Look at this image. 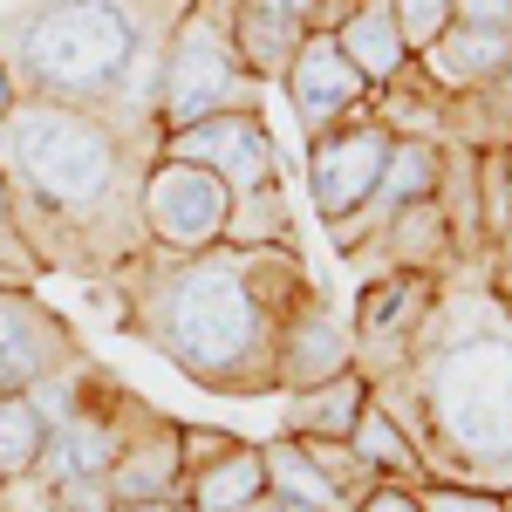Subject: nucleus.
<instances>
[{"label":"nucleus","mask_w":512,"mask_h":512,"mask_svg":"<svg viewBox=\"0 0 512 512\" xmlns=\"http://www.w3.org/2000/svg\"><path fill=\"white\" fill-rule=\"evenodd\" d=\"M158 137H137L103 110L14 103L0 117V178L41 274L110 280L144 253V171Z\"/></svg>","instance_id":"obj_1"},{"label":"nucleus","mask_w":512,"mask_h":512,"mask_svg":"<svg viewBox=\"0 0 512 512\" xmlns=\"http://www.w3.org/2000/svg\"><path fill=\"white\" fill-rule=\"evenodd\" d=\"M117 294L123 321L144 349H158L178 376L212 396H260L274 390V335L280 321L253 287L246 253H192L164 260L137 253L123 274L103 280Z\"/></svg>","instance_id":"obj_2"},{"label":"nucleus","mask_w":512,"mask_h":512,"mask_svg":"<svg viewBox=\"0 0 512 512\" xmlns=\"http://www.w3.org/2000/svg\"><path fill=\"white\" fill-rule=\"evenodd\" d=\"M410 376L424 396V478L512 492V308L499 294H437Z\"/></svg>","instance_id":"obj_3"},{"label":"nucleus","mask_w":512,"mask_h":512,"mask_svg":"<svg viewBox=\"0 0 512 512\" xmlns=\"http://www.w3.org/2000/svg\"><path fill=\"white\" fill-rule=\"evenodd\" d=\"M185 0H14L0 14V62L21 103L110 110L137 55L164 48Z\"/></svg>","instance_id":"obj_4"},{"label":"nucleus","mask_w":512,"mask_h":512,"mask_svg":"<svg viewBox=\"0 0 512 512\" xmlns=\"http://www.w3.org/2000/svg\"><path fill=\"white\" fill-rule=\"evenodd\" d=\"M226 7L233 0H185L178 7V21L164 35V69H158V137L192 130L205 117H226V110H253L260 82L239 62Z\"/></svg>","instance_id":"obj_5"},{"label":"nucleus","mask_w":512,"mask_h":512,"mask_svg":"<svg viewBox=\"0 0 512 512\" xmlns=\"http://www.w3.org/2000/svg\"><path fill=\"white\" fill-rule=\"evenodd\" d=\"M137 212H144V253L192 260V253H219V246H226L233 192H226L212 171H198V164L151 158Z\"/></svg>","instance_id":"obj_6"},{"label":"nucleus","mask_w":512,"mask_h":512,"mask_svg":"<svg viewBox=\"0 0 512 512\" xmlns=\"http://www.w3.org/2000/svg\"><path fill=\"white\" fill-rule=\"evenodd\" d=\"M158 158L212 171L233 198L287 185V164H280V144H274V130H267V117H260V103L253 110H226V117H205L192 130H171L158 144Z\"/></svg>","instance_id":"obj_7"},{"label":"nucleus","mask_w":512,"mask_h":512,"mask_svg":"<svg viewBox=\"0 0 512 512\" xmlns=\"http://www.w3.org/2000/svg\"><path fill=\"white\" fill-rule=\"evenodd\" d=\"M383 158H390V130L369 110L349 117L342 130H328V137H308V198H315L321 226H342L376 198Z\"/></svg>","instance_id":"obj_8"},{"label":"nucleus","mask_w":512,"mask_h":512,"mask_svg":"<svg viewBox=\"0 0 512 512\" xmlns=\"http://www.w3.org/2000/svg\"><path fill=\"white\" fill-rule=\"evenodd\" d=\"M280 89H287V103H294L301 137H328V130H342L349 117H362V110L376 103V96H369V82L342 62V48H335L328 28H315V35L301 41V55L287 62Z\"/></svg>","instance_id":"obj_9"},{"label":"nucleus","mask_w":512,"mask_h":512,"mask_svg":"<svg viewBox=\"0 0 512 512\" xmlns=\"http://www.w3.org/2000/svg\"><path fill=\"white\" fill-rule=\"evenodd\" d=\"M69 362H82L76 335L35 301V287H7L0 294V396H28Z\"/></svg>","instance_id":"obj_10"},{"label":"nucleus","mask_w":512,"mask_h":512,"mask_svg":"<svg viewBox=\"0 0 512 512\" xmlns=\"http://www.w3.org/2000/svg\"><path fill=\"white\" fill-rule=\"evenodd\" d=\"M355 369V321L335 315L328 301H308L301 315L280 321L274 335V390H315V383H335Z\"/></svg>","instance_id":"obj_11"},{"label":"nucleus","mask_w":512,"mask_h":512,"mask_svg":"<svg viewBox=\"0 0 512 512\" xmlns=\"http://www.w3.org/2000/svg\"><path fill=\"white\" fill-rule=\"evenodd\" d=\"M110 499L117 506H178L185 492V451H178V417L137 410V424L123 437L117 465H110Z\"/></svg>","instance_id":"obj_12"},{"label":"nucleus","mask_w":512,"mask_h":512,"mask_svg":"<svg viewBox=\"0 0 512 512\" xmlns=\"http://www.w3.org/2000/svg\"><path fill=\"white\" fill-rule=\"evenodd\" d=\"M506 69H512V35H499V28H458V21L417 55V76L431 82L444 103H478Z\"/></svg>","instance_id":"obj_13"},{"label":"nucleus","mask_w":512,"mask_h":512,"mask_svg":"<svg viewBox=\"0 0 512 512\" xmlns=\"http://www.w3.org/2000/svg\"><path fill=\"white\" fill-rule=\"evenodd\" d=\"M328 35H335V48H342V62L369 82V96L396 89V82L417 69V55H410L403 28H396L390 0H355V7H342V14L328 21Z\"/></svg>","instance_id":"obj_14"},{"label":"nucleus","mask_w":512,"mask_h":512,"mask_svg":"<svg viewBox=\"0 0 512 512\" xmlns=\"http://www.w3.org/2000/svg\"><path fill=\"white\" fill-rule=\"evenodd\" d=\"M253 499H267V458H260V444H246V437H239L226 458L185 472V492H178L185 512H246Z\"/></svg>","instance_id":"obj_15"},{"label":"nucleus","mask_w":512,"mask_h":512,"mask_svg":"<svg viewBox=\"0 0 512 512\" xmlns=\"http://www.w3.org/2000/svg\"><path fill=\"white\" fill-rule=\"evenodd\" d=\"M369 410V376L349 369L335 383H315V390L287 396V437H328V444H349L355 417Z\"/></svg>","instance_id":"obj_16"},{"label":"nucleus","mask_w":512,"mask_h":512,"mask_svg":"<svg viewBox=\"0 0 512 512\" xmlns=\"http://www.w3.org/2000/svg\"><path fill=\"white\" fill-rule=\"evenodd\" d=\"M260 458H267V499L280 512H342L349 499L328 485L315 458H308V444L301 437H274V444H260Z\"/></svg>","instance_id":"obj_17"},{"label":"nucleus","mask_w":512,"mask_h":512,"mask_svg":"<svg viewBox=\"0 0 512 512\" xmlns=\"http://www.w3.org/2000/svg\"><path fill=\"white\" fill-rule=\"evenodd\" d=\"M349 451L369 465L376 478H390V485H424V451L410 444V437L396 431L390 417L369 403L362 417H355V431H349Z\"/></svg>","instance_id":"obj_18"},{"label":"nucleus","mask_w":512,"mask_h":512,"mask_svg":"<svg viewBox=\"0 0 512 512\" xmlns=\"http://www.w3.org/2000/svg\"><path fill=\"white\" fill-rule=\"evenodd\" d=\"M294 246V219H287V185L233 198V219H226V253H274Z\"/></svg>","instance_id":"obj_19"},{"label":"nucleus","mask_w":512,"mask_h":512,"mask_svg":"<svg viewBox=\"0 0 512 512\" xmlns=\"http://www.w3.org/2000/svg\"><path fill=\"white\" fill-rule=\"evenodd\" d=\"M48 451V424L28 396H0V478H28Z\"/></svg>","instance_id":"obj_20"},{"label":"nucleus","mask_w":512,"mask_h":512,"mask_svg":"<svg viewBox=\"0 0 512 512\" xmlns=\"http://www.w3.org/2000/svg\"><path fill=\"white\" fill-rule=\"evenodd\" d=\"M417 506H424V512H506V492L451 485V478H424V485H417Z\"/></svg>","instance_id":"obj_21"},{"label":"nucleus","mask_w":512,"mask_h":512,"mask_svg":"<svg viewBox=\"0 0 512 512\" xmlns=\"http://www.w3.org/2000/svg\"><path fill=\"white\" fill-rule=\"evenodd\" d=\"M396 28H403V41H410V55H424L444 28H451V0H390Z\"/></svg>","instance_id":"obj_22"},{"label":"nucleus","mask_w":512,"mask_h":512,"mask_svg":"<svg viewBox=\"0 0 512 512\" xmlns=\"http://www.w3.org/2000/svg\"><path fill=\"white\" fill-rule=\"evenodd\" d=\"M0 267H14V274L35 280V253H28V239H21V219H14V192H7V178H0Z\"/></svg>","instance_id":"obj_23"},{"label":"nucleus","mask_w":512,"mask_h":512,"mask_svg":"<svg viewBox=\"0 0 512 512\" xmlns=\"http://www.w3.org/2000/svg\"><path fill=\"white\" fill-rule=\"evenodd\" d=\"M239 437L219 431V424H178V451H185V472H198V465H212V458H226Z\"/></svg>","instance_id":"obj_24"},{"label":"nucleus","mask_w":512,"mask_h":512,"mask_svg":"<svg viewBox=\"0 0 512 512\" xmlns=\"http://www.w3.org/2000/svg\"><path fill=\"white\" fill-rule=\"evenodd\" d=\"M0 512H55V485H48L41 472L0 478Z\"/></svg>","instance_id":"obj_25"},{"label":"nucleus","mask_w":512,"mask_h":512,"mask_svg":"<svg viewBox=\"0 0 512 512\" xmlns=\"http://www.w3.org/2000/svg\"><path fill=\"white\" fill-rule=\"evenodd\" d=\"M239 7H253V14H267V21H287V28H301V35L321 28V0H239Z\"/></svg>","instance_id":"obj_26"},{"label":"nucleus","mask_w":512,"mask_h":512,"mask_svg":"<svg viewBox=\"0 0 512 512\" xmlns=\"http://www.w3.org/2000/svg\"><path fill=\"white\" fill-rule=\"evenodd\" d=\"M451 21L458 28H499V35H512V0H451Z\"/></svg>","instance_id":"obj_27"},{"label":"nucleus","mask_w":512,"mask_h":512,"mask_svg":"<svg viewBox=\"0 0 512 512\" xmlns=\"http://www.w3.org/2000/svg\"><path fill=\"white\" fill-rule=\"evenodd\" d=\"M355 512H424V506H417V485H390V478H383V485H369V492L355 499Z\"/></svg>","instance_id":"obj_28"},{"label":"nucleus","mask_w":512,"mask_h":512,"mask_svg":"<svg viewBox=\"0 0 512 512\" xmlns=\"http://www.w3.org/2000/svg\"><path fill=\"white\" fill-rule=\"evenodd\" d=\"M14 103H21V89H14V76H7V62H0V117H14Z\"/></svg>","instance_id":"obj_29"},{"label":"nucleus","mask_w":512,"mask_h":512,"mask_svg":"<svg viewBox=\"0 0 512 512\" xmlns=\"http://www.w3.org/2000/svg\"><path fill=\"white\" fill-rule=\"evenodd\" d=\"M492 294H499V301L512 308V260H499V287H492Z\"/></svg>","instance_id":"obj_30"},{"label":"nucleus","mask_w":512,"mask_h":512,"mask_svg":"<svg viewBox=\"0 0 512 512\" xmlns=\"http://www.w3.org/2000/svg\"><path fill=\"white\" fill-rule=\"evenodd\" d=\"M342 7H355V0H321V28H328V21H335Z\"/></svg>","instance_id":"obj_31"},{"label":"nucleus","mask_w":512,"mask_h":512,"mask_svg":"<svg viewBox=\"0 0 512 512\" xmlns=\"http://www.w3.org/2000/svg\"><path fill=\"white\" fill-rule=\"evenodd\" d=\"M499 260H512V219L499 226Z\"/></svg>","instance_id":"obj_32"},{"label":"nucleus","mask_w":512,"mask_h":512,"mask_svg":"<svg viewBox=\"0 0 512 512\" xmlns=\"http://www.w3.org/2000/svg\"><path fill=\"white\" fill-rule=\"evenodd\" d=\"M117 512H185V506H117Z\"/></svg>","instance_id":"obj_33"},{"label":"nucleus","mask_w":512,"mask_h":512,"mask_svg":"<svg viewBox=\"0 0 512 512\" xmlns=\"http://www.w3.org/2000/svg\"><path fill=\"white\" fill-rule=\"evenodd\" d=\"M246 512H280V506H274V499H253V506H246Z\"/></svg>","instance_id":"obj_34"},{"label":"nucleus","mask_w":512,"mask_h":512,"mask_svg":"<svg viewBox=\"0 0 512 512\" xmlns=\"http://www.w3.org/2000/svg\"><path fill=\"white\" fill-rule=\"evenodd\" d=\"M342 512H355V506H342Z\"/></svg>","instance_id":"obj_35"}]
</instances>
